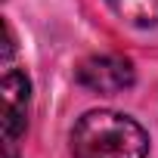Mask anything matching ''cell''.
<instances>
[{
	"mask_svg": "<svg viewBox=\"0 0 158 158\" xmlns=\"http://www.w3.org/2000/svg\"><path fill=\"white\" fill-rule=\"evenodd\" d=\"M74 158H146V130L118 112H87L71 130Z\"/></svg>",
	"mask_w": 158,
	"mask_h": 158,
	"instance_id": "1",
	"label": "cell"
},
{
	"mask_svg": "<svg viewBox=\"0 0 158 158\" xmlns=\"http://www.w3.org/2000/svg\"><path fill=\"white\" fill-rule=\"evenodd\" d=\"M28 77L16 68H6L3 74V143H6V158H16L19 136L28 127Z\"/></svg>",
	"mask_w": 158,
	"mask_h": 158,
	"instance_id": "2",
	"label": "cell"
},
{
	"mask_svg": "<svg viewBox=\"0 0 158 158\" xmlns=\"http://www.w3.org/2000/svg\"><path fill=\"white\" fill-rule=\"evenodd\" d=\"M109 3L130 25H155L158 22V0H109Z\"/></svg>",
	"mask_w": 158,
	"mask_h": 158,
	"instance_id": "4",
	"label": "cell"
},
{
	"mask_svg": "<svg viewBox=\"0 0 158 158\" xmlns=\"http://www.w3.org/2000/svg\"><path fill=\"white\" fill-rule=\"evenodd\" d=\"M77 81L93 93H121L133 84V65L121 56H93L81 62Z\"/></svg>",
	"mask_w": 158,
	"mask_h": 158,
	"instance_id": "3",
	"label": "cell"
}]
</instances>
